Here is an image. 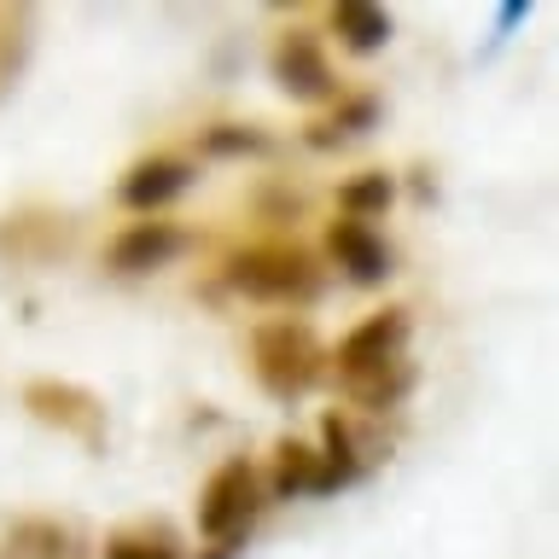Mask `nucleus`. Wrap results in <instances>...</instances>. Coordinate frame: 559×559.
<instances>
[{
	"label": "nucleus",
	"mask_w": 559,
	"mask_h": 559,
	"mask_svg": "<svg viewBox=\"0 0 559 559\" xmlns=\"http://www.w3.org/2000/svg\"><path fill=\"white\" fill-rule=\"evenodd\" d=\"M391 175H361V181H349L344 192H338V204L349 210V222H356V216H373V210H384V204H391Z\"/></svg>",
	"instance_id": "14"
},
{
	"label": "nucleus",
	"mask_w": 559,
	"mask_h": 559,
	"mask_svg": "<svg viewBox=\"0 0 559 559\" xmlns=\"http://www.w3.org/2000/svg\"><path fill=\"white\" fill-rule=\"evenodd\" d=\"M234 286L245 297H262V304H292V297H314V262L304 251H280V245H269V251H245L234 262Z\"/></svg>",
	"instance_id": "3"
},
{
	"label": "nucleus",
	"mask_w": 559,
	"mask_h": 559,
	"mask_svg": "<svg viewBox=\"0 0 559 559\" xmlns=\"http://www.w3.org/2000/svg\"><path fill=\"white\" fill-rule=\"evenodd\" d=\"M257 152L262 146V134H210V152Z\"/></svg>",
	"instance_id": "16"
},
{
	"label": "nucleus",
	"mask_w": 559,
	"mask_h": 559,
	"mask_svg": "<svg viewBox=\"0 0 559 559\" xmlns=\"http://www.w3.org/2000/svg\"><path fill=\"white\" fill-rule=\"evenodd\" d=\"M251 356H257L262 391L280 396V402L304 396L309 384L321 379V344H314V332L297 326V321H269V326H257Z\"/></svg>",
	"instance_id": "1"
},
{
	"label": "nucleus",
	"mask_w": 559,
	"mask_h": 559,
	"mask_svg": "<svg viewBox=\"0 0 559 559\" xmlns=\"http://www.w3.org/2000/svg\"><path fill=\"white\" fill-rule=\"evenodd\" d=\"M192 181V169L181 164V157H152V164H140L129 181H122V204H134V210H157L164 199H175Z\"/></svg>",
	"instance_id": "9"
},
{
	"label": "nucleus",
	"mask_w": 559,
	"mask_h": 559,
	"mask_svg": "<svg viewBox=\"0 0 559 559\" xmlns=\"http://www.w3.org/2000/svg\"><path fill=\"white\" fill-rule=\"evenodd\" d=\"M274 76H280V87H286V94H297V99H326V94H332V70H326L321 47H314L309 35H292V41L274 52Z\"/></svg>",
	"instance_id": "7"
},
{
	"label": "nucleus",
	"mask_w": 559,
	"mask_h": 559,
	"mask_svg": "<svg viewBox=\"0 0 559 559\" xmlns=\"http://www.w3.org/2000/svg\"><path fill=\"white\" fill-rule=\"evenodd\" d=\"M105 559H175V548H169V542L164 536H117L111 542V548H105Z\"/></svg>",
	"instance_id": "15"
},
{
	"label": "nucleus",
	"mask_w": 559,
	"mask_h": 559,
	"mask_svg": "<svg viewBox=\"0 0 559 559\" xmlns=\"http://www.w3.org/2000/svg\"><path fill=\"white\" fill-rule=\"evenodd\" d=\"M402 338H408V309L367 314V321L338 344V379H356V373H367V367H379V361H396Z\"/></svg>",
	"instance_id": "5"
},
{
	"label": "nucleus",
	"mask_w": 559,
	"mask_h": 559,
	"mask_svg": "<svg viewBox=\"0 0 559 559\" xmlns=\"http://www.w3.org/2000/svg\"><path fill=\"white\" fill-rule=\"evenodd\" d=\"M332 29L344 35V47H349V52H373V47L391 41V12L361 7V0H344V7L332 12Z\"/></svg>",
	"instance_id": "11"
},
{
	"label": "nucleus",
	"mask_w": 559,
	"mask_h": 559,
	"mask_svg": "<svg viewBox=\"0 0 559 559\" xmlns=\"http://www.w3.org/2000/svg\"><path fill=\"white\" fill-rule=\"evenodd\" d=\"M274 489H280V496H309V489H314V449H304V443H280Z\"/></svg>",
	"instance_id": "13"
},
{
	"label": "nucleus",
	"mask_w": 559,
	"mask_h": 559,
	"mask_svg": "<svg viewBox=\"0 0 559 559\" xmlns=\"http://www.w3.org/2000/svg\"><path fill=\"white\" fill-rule=\"evenodd\" d=\"M7 559H70V536L47 519H24L7 542Z\"/></svg>",
	"instance_id": "12"
},
{
	"label": "nucleus",
	"mask_w": 559,
	"mask_h": 559,
	"mask_svg": "<svg viewBox=\"0 0 559 559\" xmlns=\"http://www.w3.org/2000/svg\"><path fill=\"white\" fill-rule=\"evenodd\" d=\"M408 384H414V367L408 361H379V367H367V373H356V379H344V391L361 402V408H373V414H384V408H396L402 396H408Z\"/></svg>",
	"instance_id": "10"
},
{
	"label": "nucleus",
	"mask_w": 559,
	"mask_h": 559,
	"mask_svg": "<svg viewBox=\"0 0 559 559\" xmlns=\"http://www.w3.org/2000/svg\"><path fill=\"white\" fill-rule=\"evenodd\" d=\"M251 519H257V472L245 461L216 466V478H210L204 496H199V531L210 542H222V548H234V542L251 531Z\"/></svg>",
	"instance_id": "2"
},
{
	"label": "nucleus",
	"mask_w": 559,
	"mask_h": 559,
	"mask_svg": "<svg viewBox=\"0 0 559 559\" xmlns=\"http://www.w3.org/2000/svg\"><path fill=\"white\" fill-rule=\"evenodd\" d=\"M332 257H338V269H349V280H361V286H373V280L391 274V251H384L361 222L332 227Z\"/></svg>",
	"instance_id": "8"
},
{
	"label": "nucleus",
	"mask_w": 559,
	"mask_h": 559,
	"mask_svg": "<svg viewBox=\"0 0 559 559\" xmlns=\"http://www.w3.org/2000/svg\"><path fill=\"white\" fill-rule=\"evenodd\" d=\"M187 251V234L175 222H134L129 234L111 245V269L117 274H146V269H164Z\"/></svg>",
	"instance_id": "6"
},
{
	"label": "nucleus",
	"mask_w": 559,
	"mask_h": 559,
	"mask_svg": "<svg viewBox=\"0 0 559 559\" xmlns=\"http://www.w3.org/2000/svg\"><path fill=\"white\" fill-rule=\"evenodd\" d=\"M24 408H29L35 419H47V426H59V431H70V437H82V443H99V431H105L99 396L76 391V384H52V379L29 384V391H24Z\"/></svg>",
	"instance_id": "4"
}]
</instances>
